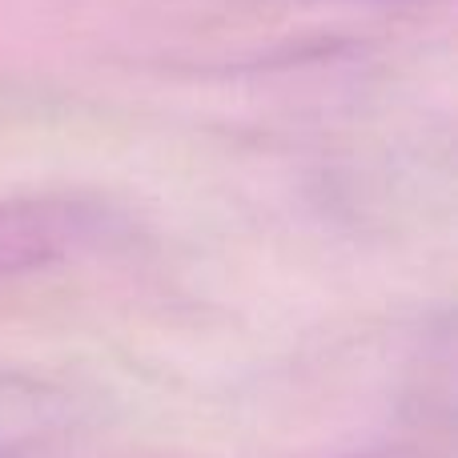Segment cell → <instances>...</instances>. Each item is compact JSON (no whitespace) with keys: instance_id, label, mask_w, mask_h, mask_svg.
<instances>
[{"instance_id":"cell-1","label":"cell","mask_w":458,"mask_h":458,"mask_svg":"<svg viewBox=\"0 0 458 458\" xmlns=\"http://www.w3.org/2000/svg\"><path fill=\"white\" fill-rule=\"evenodd\" d=\"M81 225L69 201H0V282L61 261L77 245Z\"/></svg>"},{"instance_id":"cell-2","label":"cell","mask_w":458,"mask_h":458,"mask_svg":"<svg viewBox=\"0 0 458 458\" xmlns=\"http://www.w3.org/2000/svg\"><path fill=\"white\" fill-rule=\"evenodd\" d=\"M64 422V394L21 370H0V458L29 454Z\"/></svg>"}]
</instances>
